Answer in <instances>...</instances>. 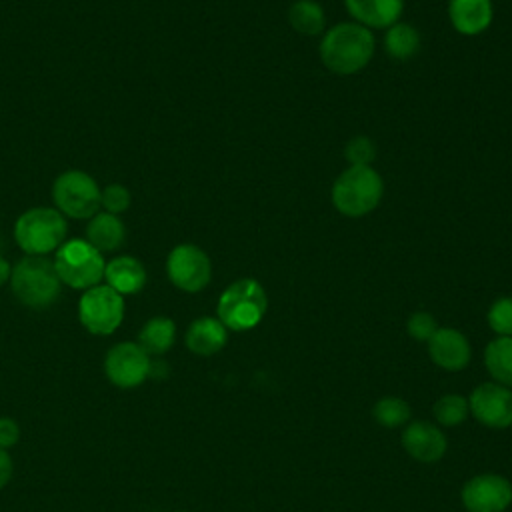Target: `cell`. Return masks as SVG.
I'll return each mask as SVG.
<instances>
[{"mask_svg":"<svg viewBox=\"0 0 512 512\" xmlns=\"http://www.w3.org/2000/svg\"><path fill=\"white\" fill-rule=\"evenodd\" d=\"M374 54V36L370 28L358 22H340L332 26L320 42V58L334 74L360 72Z\"/></svg>","mask_w":512,"mask_h":512,"instance_id":"cell-1","label":"cell"},{"mask_svg":"<svg viewBox=\"0 0 512 512\" xmlns=\"http://www.w3.org/2000/svg\"><path fill=\"white\" fill-rule=\"evenodd\" d=\"M10 286L24 306L42 310L58 300L62 282L54 262L44 256H24L12 266Z\"/></svg>","mask_w":512,"mask_h":512,"instance_id":"cell-2","label":"cell"},{"mask_svg":"<svg viewBox=\"0 0 512 512\" xmlns=\"http://www.w3.org/2000/svg\"><path fill=\"white\" fill-rule=\"evenodd\" d=\"M384 192L380 174L370 166H350L332 186V202L336 210L350 218L372 212Z\"/></svg>","mask_w":512,"mask_h":512,"instance_id":"cell-3","label":"cell"},{"mask_svg":"<svg viewBox=\"0 0 512 512\" xmlns=\"http://www.w3.org/2000/svg\"><path fill=\"white\" fill-rule=\"evenodd\" d=\"M266 292L254 278H240L232 282L218 298V320L234 332L254 328L266 314Z\"/></svg>","mask_w":512,"mask_h":512,"instance_id":"cell-4","label":"cell"},{"mask_svg":"<svg viewBox=\"0 0 512 512\" xmlns=\"http://www.w3.org/2000/svg\"><path fill=\"white\" fill-rule=\"evenodd\" d=\"M66 228V220L56 208L36 206L18 216L14 238L26 256H44L64 244Z\"/></svg>","mask_w":512,"mask_h":512,"instance_id":"cell-5","label":"cell"},{"mask_svg":"<svg viewBox=\"0 0 512 512\" xmlns=\"http://www.w3.org/2000/svg\"><path fill=\"white\" fill-rule=\"evenodd\" d=\"M54 268L60 276V282L76 288L88 290L104 278L106 262L102 252H98L88 240H66L54 256Z\"/></svg>","mask_w":512,"mask_h":512,"instance_id":"cell-6","label":"cell"},{"mask_svg":"<svg viewBox=\"0 0 512 512\" xmlns=\"http://www.w3.org/2000/svg\"><path fill=\"white\" fill-rule=\"evenodd\" d=\"M52 200L62 216L84 220L98 212L100 188L90 174L82 170H68L54 180Z\"/></svg>","mask_w":512,"mask_h":512,"instance_id":"cell-7","label":"cell"},{"mask_svg":"<svg viewBox=\"0 0 512 512\" xmlns=\"http://www.w3.org/2000/svg\"><path fill=\"white\" fill-rule=\"evenodd\" d=\"M78 318L90 334L108 336L122 324L124 296L108 284H96L80 296Z\"/></svg>","mask_w":512,"mask_h":512,"instance_id":"cell-8","label":"cell"},{"mask_svg":"<svg viewBox=\"0 0 512 512\" xmlns=\"http://www.w3.org/2000/svg\"><path fill=\"white\" fill-rule=\"evenodd\" d=\"M152 370L150 354L138 342H118L104 358L106 378L118 388L140 386Z\"/></svg>","mask_w":512,"mask_h":512,"instance_id":"cell-9","label":"cell"},{"mask_svg":"<svg viewBox=\"0 0 512 512\" xmlns=\"http://www.w3.org/2000/svg\"><path fill=\"white\" fill-rule=\"evenodd\" d=\"M166 272L176 288L184 292H200L210 282L212 264L202 248L194 244H178L168 254Z\"/></svg>","mask_w":512,"mask_h":512,"instance_id":"cell-10","label":"cell"},{"mask_svg":"<svg viewBox=\"0 0 512 512\" xmlns=\"http://www.w3.org/2000/svg\"><path fill=\"white\" fill-rule=\"evenodd\" d=\"M472 416L488 428L512 426V390L498 382L476 386L468 398Z\"/></svg>","mask_w":512,"mask_h":512,"instance_id":"cell-11","label":"cell"},{"mask_svg":"<svg viewBox=\"0 0 512 512\" xmlns=\"http://www.w3.org/2000/svg\"><path fill=\"white\" fill-rule=\"evenodd\" d=\"M512 502V484L500 474H480L462 488V504L468 512H504Z\"/></svg>","mask_w":512,"mask_h":512,"instance_id":"cell-12","label":"cell"},{"mask_svg":"<svg viewBox=\"0 0 512 512\" xmlns=\"http://www.w3.org/2000/svg\"><path fill=\"white\" fill-rule=\"evenodd\" d=\"M402 446L412 458L428 464L444 456L448 442L438 426L424 420H416L404 428Z\"/></svg>","mask_w":512,"mask_h":512,"instance_id":"cell-13","label":"cell"},{"mask_svg":"<svg viewBox=\"0 0 512 512\" xmlns=\"http://www.w3.org/2000/svg\"><path fill=\"white\" fill-rule=\"evenodd\" d=\"M428 354L436 366L456 372L468 366L470 344L462 332L454 328H438L428 340Z\"/></svg>","mask_w":512,"mask_h":512,"instance_id":"cell-14","label":"cell"},{"mask_svg":"<svg viewBox=\"0 0 512 512\" xmlns=\"http://www.w3.org/2000/svg\"><path fill=\"white\" fill-rule=\"evenodd\" d=\"M228 340V328L212 316L196 318L186 330V346L198 356H212L224 348Z\"/></svg>","mask_w":512,"mask_h":512,"instance_id":"cell-15","label":"cell"},{"mask_svg":"<svg viewBox=\"0 0 512 512\" xmlns=\"http://www.w3.org/2000/svg\"><path fill=\"white\" fill-rule=\"evenodd\" d=\"M348 12L366 28H390L402 14L404 0H344Z\"/></svg>","mask_w":512,"mask_h":512,"instance_id":"cell-16","label":"cell"},{"mask_svg":"<svg viewBox=\"0 0 512 512\" xmlns=\"http://www.w3.org/2000/svg\"><path fill=\"white\" fill-rule=\"evenodd\" d=\"M104 278L106 284L114 288L118 294H136L146 284V268L134 256H116L110 262H106Z\"/></svg>","mask_w":512,"mask_h":512,"instance_id":"cell-17","label":"cell"},{"mask_svg":"<svg viewBox=\"0 0 512 512\" xmlns=\"http://www.w3.org/2000/svg\"><path fill=\"white\" fill-rule=\"evenodd\" d=\"M448 14L452 26L460 34H480L492 22V2L490 0H450Z\"/></svg>","mask_w":512,"mask_h":512,"instance_id":"cell-18","label":"cell"},{"mask_svg":"<svg viewBox=\"0 0 512 512\" xmlns=\"http://www.w3.org/2000/svg\"><path fill=\"white\" fill-rule=\"evenodd\" d=\"M126 228L116 214L96 212L86 226V240L98 252H114L124 244Z\"/></svg>","mask_w":512,"mask_h":512,"instance_id":"cell-19","label":"cell"},{"mask_svg":"<svg viewBox=\"0 0 512 512\" xmlns=\"http://www.w3.org/2000/svg\"><path fill=\"white\" fill-rule=\"evenodd\" d=\"M174 338H176V324L166 316H154L140 328L138 344L150 356H162L172 348Z\"/></svg>","mask_w":512,"mask_h":512,"instance_id":"cell-20","label":"cell"},{"mask_svg":"<svg viewBox=\"0 0 512 512\" xmlns=\"http://www.w3.org/2000/svg\"><path fill=\"white\" fill-rule=\"evenodd\" d=\"M484 364L494 382L512 388V336L494 338L484 350Z\"/></svg>","mask_w":512,"mask_h":512,"instance_id":"cell-21","label":"cell"},{"mask_svg":"<svg viewBox=\"0 0 512 512\" xmlns=\"http://www.w3.org/2000/svg\"><path fill=\"white\" fill-rule=\"evenodd\" d=\"M384 48L390 58L396 60H408L412 58L420 48V36L414 26L406 22H396L388 28L384 38Z\"/></svg>","mask_w":512,"mask_h":512,"instance_id":"cell-22","label":"cell"},{"mask_svg":"<svg viewBox=\"0 0 512 512\" xmlns=\"http://www.w3.org/2000/svg\"><path fill=\"white\" fill-rule=\"evenodd\" d=\"M288 20H290V24H292V28L296 32L306 34V36L320 34L324 30V24H326L324 10L314 0H298V2H294L290 6Z\"/></svg>","mask_w":512,"mask_h":512,"instance_id":"cell-23","label":"cell"},{"mask_svg":"<svg viewBox=\"0 0 512 512\" xmlns=\"http://www.w3.org/2000/svg\"><path fill=\"white\" fill-rule=\"evenodd\" d=\"M374 418L386 428H398L408 422L410 406L398 396H384L372 408Z\"/></svg>","mask_w":512,"mask_h":512,"instance_id":"cell-24","label":"cell"},{"mask_svg":"<svg viewBox=\"0 0 512 512\" xmlns=\"http://www.w3.org/2000/svg\"><path fill=\"white\" fill-rule=\"evenodd\" d=\"M468 412H470L468 400L460 394H444L434 404V418L442 426H456V424L464 422Z\"/></svg>","mask_w":512,"mask_h":512,"instance_id":"cell-25","label":"cell"},{"mask_svg":"<svg viewBox=\"0 0 512 512\" xmlns=\"http://www.w3.org/2000/svg\"><path fill=\"white\" fill-rule=\"evenodd\" d=\"M488 324L498 336H512V296L498 298L490 306Z\"/></svg>","mask_w":512,"mask_h":512,"instance_id":"cell-26","label":"cell"},{"mask_svg":"<svg viewBox=\"0 0 512 512\" xmlns=\"http://www.w3.org/2000/svg\"><path fill=\"white\" fill-rule=\"evenodd\" d=\"M344 156L352 166H370V162L376 158V148L370 138L356 136L346 144Z\"/></svg>","mask_w":512,"mask_h":512,"instance_id":"cell-27","label":"cell"},{"mask_svg":"<svg viewBox=\"0 0 512 512\" xmlns=\"http://www.w3.org/2000/svg\"><path fill=\"white\" fill-rule=\"evenodd\" d=\"M100 206L104 212L120 214L130 206V192L122 184H108L104 190H100Z\"/></svg>","mask_w":512,"mask_h":512,"instance_id":"cell-28","label":"cell"},{"mask_svg":"<svg viewBox=\"0 0 512 512\" xmlns=\"http://www.w3.org/2000/svg\"><path fill=\"white\" fill-rule=\"evenodd\" d=\"M408 334L418 342H428L432 334L438 330V324L432 314L428 312H414L406 322Z\"/></svg>","mask_w":512,"mask_h":512,"instance_id":"cell-29","label":"cell"},{"mask_svg":"<svg viewBox=\"0 0 512 512\" xmlns=\"http://www.w3.org/2000/svg\"><path fill=\"white\" fill-rule=\"evenodd\" d=\"M20 438V426L8 416H0V448H12Z\"/></svg>","mask_w":512,"mask_h":512,"instance_id":"cell-30","label":"cell"},{"mask_svg":"<svg viewBox=\"0 0 512 512\" xmlns=\"http://www.w3.org/2000/svg\"><path fill=\"white\" fill-rule=\"evenodd\" d=\"M14 472V464H12V456L8 454V450L0 448V488H4Z\"/></svg>","mask_w":512,"mask_h":512,"instance_id":"cell-31","label":"cell"},{"mask_svg":"<svg viewBox=\"0 0 512 512\" xmlns=\"http://www.w3.org/2000/svg\"><path fill=\"white\" fill-rule=\"evenodd\" d=\"M10 274H12L10 262H8L4 256H0V286L6 284V282H10Z\"/></svg>","mask_w":512,"mask_h":512,"instance_id":"cell-32","label":"cell"}]
</instances>
